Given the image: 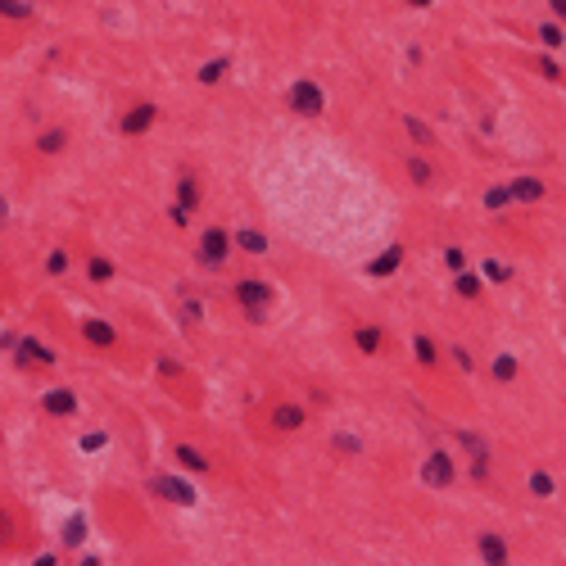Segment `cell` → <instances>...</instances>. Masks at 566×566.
Segmentation results:
<instances>
[{
	"label": "cell",
	"mask_w": 566,
	"mask_h": 566,
	"mask_svg": "<svg viewBox=\"0 0 566 566\" xmlns=\"http://www.w3.org/2000/svg\"><path fill=\"white\" fill-rule=\"evenodd\" d=\"M444 259H448V268H453V272H462V268H467V259H462V250H448Z\"/></svg>",
	"instance_id": "obj_33"
},
{
	"label": "cell",
	"mask_w": 566,
	"mask_h": 566,
	"mask_svg": "<svg viewBox=\"0 0 566 566\" xmlns=\"http://www.w3.org/2000/svg\"><path fill=\"white\" fill-rule=\"evenodd\" d=\"M222 77H227V59H213V64L199 68V82H204V87H218Z\"/></svg>",
	"instance_id": "obj_19"
},
{
	"label": "cell",
	"mask_w": 566,
	"mask_h": 566,
	"mask_svg": "<svg viewBox=\"0 0 566 566\" xmlns=\"http://www.w3.org/2000/svg\"><path fill=\"white\" fill-rule=\"evenodd\" d=\"M408 5H413V10H422V5H435V0H408Z\"/></svg>",
	"instance_id": "obj_37"
},
{
	"label": "cell",
	"mask_w": 566,
	"mask_h": 566,
	"mask_svg": "<svg viewBox=\"0 0 566 566\" xmlns=\"http://www.w3.org/2000/svg\"><path fill=\"white\" fill-rule=\"evenodd\" d=\"M403 122H408V131H413V136H417V141H422V145H431V141H435V136H431V127H426V122H417V118H403Z\"/></svg>",
	"instance_id": "obj_27"
},
{
	"label": "cell",
	"mask_w": 566,
	"mask_h": 566,
	"mask_svg": "<svg viewBox=\"0 0 566 566\" xmlns=\"http://www.w3.org/2000/svg\"><path fill=\"white\" fill-rule=\"evenodd\" d=\"M32 150H36V154H64V150H68V127H45V131H36Z\"/></svg>",
	"instance_id": "obj_5"
},
{
	"label": "cell",
	"mask_w": 566,
	"mask_h": 566,
	"mask_svg": "<svg viewBox=\"0 0 566 566\" xmlns=\"http://www.w3.org/2000/svg\"><path fill=\"white\" fill-rule=\"evenodd\" d=\"M494 376H499V381H512V376H516V358H499L494 362Z\"/></svg>",
	"instance_id": "obj_29"
},
{
	"label": "cell",
	"mask_w": 566,
	"mask_h": 566,
	"mask_svg": "<svg viewBox=\"0 0 566 566\" xmlns=\"http://www.w3.org/2000/svg\"><path fill=\"white\" fill-rule=\"evenodd\" d=\"M548 10H557V19H566V0H553Z\"/></svg>",
	"instance_id": "obj_36"
},
{
	"label": "cell",
	"mask_w": 566,
	"mask_h": 566,
	"mask_svg": "<svg viewBox=\"0 0 566 566\" xmlns=\"http://www.w3.org/2000/svg\"><path fill=\"white\" fill-rule=\"evenodd\" d=\"M100 444H105V435H87V439H82V448H87V453H96Z\"/></svg>",
	"instance_id": "obj_35"
},
{
	"label": "cell",
	"mask_w": 566,
	"mask_h": 566,
	"mask_svg": "<svg viewBox=\"0 0 566 566\" xmlns=\"http://www.w3.org/2000/svg\"><path fill=\"white\" fill-rule=\"evenodd\" d=\"M408 177H413L417 186H431V182H435V168L426 164L422 154H408Z\"/></svg>",
	"instance_id": "obj_14"
},
{
	"label": "cell",
	"mask_w": 566,
	"mask_h": 566,
	"mask_svg": "<svg viewBox=\"0 0 566 566\" xmlns=\"http://www.w3.org/2000/svg\"><path fill=\"white\" fill-rule=\"evenodd\" d=\"M285 100H290V109H294V113H304V118H317V113L327 109V96H322V87H317V82H308V77H304V82H294Z\"/></svg>",
	"instance_id": "obj_1"
},
{
	"label": "cell",
	"mask_w": 566,
	"mask_h": 566,
	"mask_svg": "<svg viewBox=\"0 0 566 566\" xmlns=\"http://www.w3.org/2000/svg\"><path fill=\"white\" fill-rule=\"evenodd\" d=\"M530 490H534V494H553V480L539 471V476H530Z\"/></svg>",
	"instance_id": "obj_30"
},
{
	"label": "cell",
	"mask_w": 566,
	"mask_h": 566,
	"mask_svg": "<svg viewBox=\"0 0 566 566\" xmlns=\"http://www.w3.org/2000/svg\"><path fill=\"white\" fill-rule=\"evenodd\" d=\"M113 276V263H105V259H91V281H109Z\"/></svg>",
	"instance_id": "obj_26"
},
{
	"label": "cell",
	"mask_w": 566,
	"mask_h": 566,
	"mask_svg": "<svg viewBox=\"0 0 566 566\" xmlns=\"http://www.w3.org/2000/svg\"><path fill=\"white\" fill-rule=\"evenodd\" d=\"M150 485H154V494H159V499H168V503H182V508H191V503H195V490H191L186 480H177V476H154Z\"/></svg>",
	"instance_id": "obj_3"
},
{
	"label": "cell",
	"mask_w": 566,
	"mask_h": 566,
	"mask_svg": "<svg viewBox=\"0 0 566 566\" xmlns=\"http://www.w3.org/2000/svg\"><path fill=\"white\" fill-rule=\"evenodd\" d=\"M508 191H512V199H525V204L544 199V182H534V177H521V182H512Z\"/></svg>",
	"instance_id": "obj_11"
},
{
	"label": "cell",
	"mask_w": 566,
	"mask_h": 566,
	"mask_svg": "<svg viewBox=\"0 0 566 566\" xmlns=\"http://www.w3.org/2000/svg\"><path fill=\"white\" fill-rule=\"evenodd\" d=\"M82 331H87L91 345H113V327H109V322H87Z\"/></svg>",
	"instance_id": "obj_18"
},
{
	"label": "cell",
	"mask_w": 566,
	"mask_h": 566,
	"mask_svg": "<svg viewBox=\"0 0 566 566\" xmlns=\"http://www.w3.org/2000/svg\"><path fill=\"white\" fill-rule=\"evenodd\" d=\"M539 36H544V45H553V50H557V45H562V32H557L553 23H544V32H539Z\"/></svg>",
	"instance_id": "obj_31"
},
{
	"label": "cell",
	"mask_w": 566,
	"mask_h": 566,
	"mask_svg": "<svg viewBox=\"0 0 566 566\" xmlns=\"http://www.w3.org/2000/svg\"><path fill=\"white\" fill-rule=\"evenodd\" d=\"M422 476H426V485H453V462H448V453H431L426 457V467H422Z\"/></svg>",
	"instance_id": "obj_4"
},
{
	"label": "cell",
	"mask_w": 566,
	"mask_h": 566,
	"mask_svg": "<svg viewBox=\"0 0 566 566\" xmlns=\"http://www.w3.org/2000/svg\"><path fill=\"white\" fill-rule=\"evenodd\" d=\"M417 358H422V367H435V362H439V349L431 345L426 336H417Z\"/></svg>",
	"instance_id": "obj_22"
},
{
	"label": "cell",
	"mask_w": 566,
	"mask_h": 566,
	"mask_svg": "<svg viewBox=\"0 0 566 566\" xmlns=\"http://www.w3.org/2000/svg\"><path fill=\"white\" fill-rule=\"evenodd\" d=\"M0 14L14 23H28L32 19V0H0Z\"/></svg>",
	"instance_id": "obj_16"
},
{
	"label": "cell",
	"mask_w": 566,
	"mask_h": 566,
	"mask_svg": "<svg viewBox=\"0 0 566 566\" xmlns=\"http://www.w3.org/2000/svg\"><path fill=\"white\" fill-rule=\"evenodd\" d=\"M41 408H45L50 417H73V413H77V394H73V390H50V394L41 399Z\"/></svg>",
	"instance_id": "obj_7"
},
{
	"label": "cell",
	"mask_w": 566,
	"mask_h": 566,
	"mask_svg": "<svg viewBox=\"0 0 566 566\" xmlns=\"http://www.w3.org/2000/svg\"><path fill=\"white\" fill-rule=\"evenodd\" d=\"M177 191H182V208H195L199 204V186L195 182H182Z\"/></svg>",
	"instance_id": "obj_24"
},
{
	"label": "cell",
	"mask_w": 566,
	"mask_h": 566,
	"mask_svg": "<svg viewBox=\"0 0 566 566\" xmlns=\"http://www.w3.org/2000/svg\"><path fill=\"white\" fill-rule=\"evenodd\" d=\"M236 245H240L245 254H263V250H268V240H263L259 231H240V236H236Z\"/></svg>",
	"instance_id": "obj_21"
},
{
	"label": "cell",
	"mask_w": 566,
	"mask_h": 566,
	"mask_svg": "<svg viewBox=\"0 0 566 566\" xmlns=\"http://www.w3.org/2000/svg\"><path fill=\"white\" fill-rule=\"evenodd\" d=\"M45 268H50V276H64V272H68V254H64V250H55Z\"/></svg>",
	"instance_id": "obj_28"
},
{
	"label": "cell",
	"mask_w": 566,
	"mask_h": 566,
	"mask_svg": "<svg viewBox=\"0 0 566 566\" xmlns=\"http://www.w3.org/2000/svg\"><path fill=\"white\" fill-rule=\"evenodd\" d=\"M508 199H512V191H508V186H494L490 195H485V208H503Z\"/></svg>",
	"instance_id": "obj_25"
},
{
	"label": "cell",
	"mask_w": 566,
	"mask_h": 566,
	"mask_svg": "<svg viewBox=\"0 0 566 566\" xmlns=\"http://www.w3.org/2000/svg\"><path fill=\"white\" fill-rule=\"evenodd\" d=\"M5 548H19V516L10 503H0V553Z\"/></svg>",
	"instance_id": "obj_8"
},
{
	"label": "cell",
	"mask_w": 566,
	"mask_h": 566,
	"mask_svg": "<svg viewBox=\"0 0 566 566\" xmlns=\"http://www.w3.org/2000/svg\"><path fill=\"white\" fill-rule=\"evenodd\" d=\"M485 272H490V281H508V268H503V263H485Z\"/></svg>",
	"instance_id": "obj_32"
},
{
	"label": "cell",
	"mask_w": 566,
	"mask_h": 566,
	"mask_svg": "<svg viewBox=\"0 0 566 566\" xmlns=\"http://www.w3.org/2000/svg\"><path fill=\"white\" fill-rule=\"evenodd\" d=\"M14 349H19V362H55V353L36 340H14Z\"/></svg>",
	"instance_id": "obj_9"
},
{
	"label": "cell",
	"mask_w": 566,
	"mask_h": 566,
	"mask_svg": "<svg viewBox=\"0 0 566 566\" xmlns=\"http://www.w3.org/2000/svg\"><path fill=\"white\" fill-rule=\"evenodd\" d=\"M353 345H358L362 353H376V349H381V331H376V327H362L358 336H353Z\"/></svg>",
	"instance_id": "obj_20"
},
{
	"label": "cell",
	"mask_w": 566,
	"mask_h": 566,
	"mask_svg": "<svg viewBox=\"0 0 566 566\" xmlns=\"http://www.w3.org/2000/svg\"><path fill=\"white\" fill-rule=\"evenodd\" d=\"M304 426V408L299 403H281L276 408V431H299Z\"/></svg>",
	"instance_id": "obj_12"
},
{
	"label": "cell",
	"mask_w": 566,
	"mask_h": 566,
	"mask_svg": "<svg viewBox=\"0 0 566 566\" xmlns=\"http://www.w3.org/2000/svg\"><path fill=\"white\" fill-rule=\"evenodd\" d=\"M336 444H340V448H345V453H358V448H362V444H358V439H353V435H340V439H336Z\"/></svg>",
	"instance_id": "obj_34"
},
{
	"label": "cell",
	"mask_w": 566,
	"mask_h": 566,
	"mask_svg": "<svg viewBox=\"0 0 566 566\" xmlns=\"http://www.w3.org/2000/svg\"><path fill=\"white\" fill-rule=\"evenodd\" d=\"M399 259H403V250H399V245H394V250H385L381 259L371 263V276H390L394 268H399Z\"/></svg>",
	"instance_id": "obj_17"
},
{
	"label": "cell",
	"mask_w": 566,
	"mask_h": 566,
	"mask_svg": "<svg viewBox=\"0 0 566 566\" xmlns=\"http://www.w3.org/2000/svg\"><path fill=\"white\" fill-rule=\"evenodd\" d=\"M480 557L485 562H508V544H503L499 534H480Z\"/></svg>",
	"instance_id": "obj_13"
},
{
	"label": "cell",
	"mask_w": 566,
	"mask_h": 566,
	"mask_svg": "<svg viewBox=\"0 0 566 566\" xmlns=\"http://www.w3.org/2000/svg\"><path fill=\"white\" fill-rule=\"evenodd\" d=\"M268 294H272V290H268L263 281H240L236 285V299L245 304V313H259V308L268 304Z\"/></svg>",
	"instance_id": "obj_6"
},
{
	"label": "cell",
	"mask_w": 566,
	"mask_h": 566,
	"mask_svg": "<svg viewBox=\"0 0 566 566\" xmlns=\"http://www.w3.org/2000/svg\"><path fill=\"white\" fill-rule=\"evenodd\" d=\"M227 259H231V236L222 227H208L204 236H199V263H204V268H222Z\"/></svg>",
	"instance_id": "obj_2"
},
{
	"label": "cell",
	"mask_w": 566,
	"mask_h": 566,
	"mask_svg": "<svg viewBox=\"0 0 566 566\" xmlns=\"http://www.w3.org/2000/svg\"><path fill=\"white\" fill-rule=\"evenodd\" d=\"M457 294H467V299H476V294H480V276H471L467 268H462V272H457Z\"/></svg>",
	"instance_id": "obj_23"
},
{
	"label": "cell",
	"mask_w": 566,
	"mask_h": 566,
	"mask_svg": "<svg viewBox=\"0 0 566 566\" xmlns=\"http://www.w3.org/2000/svg\"><path fill=\"white\" fill-rule=\"evenodd\" d=\"M177 462H182L186 471H208V457H204V453H195L191 444H177Z\"/></svg>",
	"instance_id": "obj_15"
},
{
	"label": "cell",
	"mask_w": 566,
	"mask_h": 566,
	"mask_svg": "<svg viewBox=\"0 0 566 566\" xmlns=\"http://www.w3.org/2000/svg\"><path fill=\"white\" fill-rule=\"evenodd\" d=\"M150 122H154V105H136V109L122 118V131H127V136H136V131H145Z\"/></svg>",
	"instance_id": "obj_10"
}]
</instances>
